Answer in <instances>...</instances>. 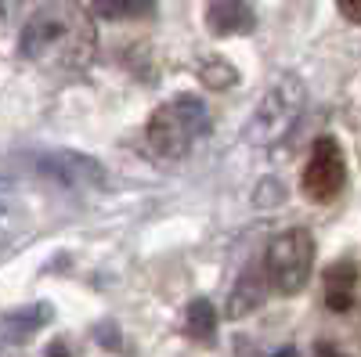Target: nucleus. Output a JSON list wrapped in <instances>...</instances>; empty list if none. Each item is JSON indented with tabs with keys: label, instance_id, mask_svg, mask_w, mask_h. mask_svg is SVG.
I'll list each match as a JSON object with an SVG mask.
<instances>
[{
	"label": "nucleus",
	"instance_id": "f257e3e1",
	"mask_svg": "<svg viewBox=\"0 0 361 357\" xmlns=\"http://www.w3.org/2000/svg\"><path fill=\"white\" fill-rule=\"evenodd\" d=\"M94 22L76 0H37L18 37V51L25 62L51 73L83 69L94 58Z\"/></svg>",
	"mask_w": 361,
	"mask_h": 357
},
{
	"label": "nucleus",
	"instance_id": "f03ea898",
	"mask_svg": "<svg viewBox=\"0 0 361 357\" xmlns=\"http://www.w3.org/2000/svg\"><path fill=\"white\" fill-rule=\"evenodd\" d=\"M209 130V112L195 94H180L170 105H159L148 119V144L159 159H180L188 156V148L195 137H202Z\"/></svg>",
	"mask_w": 361,
	"mask_h": 357
},
{
	"label": "nucleus",
	"instance_id": "7ed1b4c3",
	"mask_svg": "<svg viewBox=\"0 0 361 357\" xmlns=\"http://www.w3.org/2000/svg\"><path fill=\"white\" fill-rule=\"evenodd\" d=\"M304 105H307V91H304V83H300V76H293V73L279 76L271 83V91L260 98L253 119L246 123V137L253 144H275V141L289 137V130L296 127Z\"/></svg>",
	"mask_w": 361,
	"mask_h": 357
},
{
	"label": "nucleus",
	"instance_id": "20e7f679",
	"mask_svg": "<svg viewBox=\"0 0 361 357\" xmlns=\"http://www.w3.org/2000/svg\"><path fill=\"white\" fill-rule=\"evenodd\" d=\"M311 263H314L311 231L307 227H289V231L271 238V246H267V256H264L267 285L282 296H296L311 278Z\"/></svg>",
	"mask_w": 361,
	"mask_h": 357
},
{
	"label": "nucleus",
	"instance_id": "39448f33",
	"mask_svg": "<svg viewBox=\"0 0 361 357\" xmlns=\"http://www.w3.org/2000/svg\"><path fill=\"white\" fill-rule=\"evenodd\" d=\"M343 181H347V166H343L340 141L336 137H318L314 148H311V159L304 166V177H300L304 195L314 199V202H329V199H336Z\"/></svg>",
	"mask_w": 361,
	"mask_h": 357
},
{
	"label": "nucleus",
	"instance_id": "423d86ee",
	"mask_svg": "<svg viewBox=\"0 0 361 357\" xmlns=\"http://www.w3.org/2000/svg\"><path fill=\"white\" fill-rule=\"evenodd\" d=\"M37 170L51 181L66 184V188H76V192H87V188H102L105 184V170L98 159L90 156H80V152H51L37 163Z\"/></svg>",
	"mask_w": 361,
	"mask_h": 357
},
{
	"label": "nucleus",
	"instance_id": "0eeeda50",
	"mask_svg": "<svg viewBox=\"0 0 361 357\" xmlns=\"http://www.w3.org/2000/svg\"><path fill=\"white\" fill-rule=\"evenodd\" d=\"M206 25L214 37H243V33H253L257 15L250 8V0H209Z\"/></svg>",
	"mask_w": 361,
	"mask_h": 357
},
{
	"label": "nucleus",
	"instance_id": "6e6552de",
	"mask_svg": "<svg viewBox=\"0 0 361 357\" xmlns=\"http://www.w3.org/2000/svg\"><path fill=\"white\" fill-rule=\"evenodd\" d=\"M51 318H54L51 303L18 307V311H11V314L0 318V343H25L29 336H37Z\"/></svg>",
	"mask_w": 361,
	"mask_h": 357
},
{
	"label": "nucleus",
	"instance_id": "1a4fd4ad",
	"mask_svg": "<svg viewBox=\"0 0 361 357\" xmlns=\"http://www.w3.org/2000/svg\"><path fill=\"white\" fill-rule=\"evenodd\" d=\"M264 296H267V275H264V267H250V271H243V278L235 282L224 314L235 318V321L246 318V314H253L264 303Z\"/></svg>",
	"mask_w": 361,
	"mask_h": 357
},
{
	"label": "nucleus",
	"instance_id": "9d476101",
	"mask_svg": "<svg viewBox=\"0 0 361 357\" xmlns=\"http://www.w3.org/2000/svg\"><path fill=\"white\" fill-rule=\"evenodd\" d=\"M354 296H357V267L350 260H340L325 271V303L329 311H350L354 307Z\"/></svg>",
	"mask_w": 361,
	"mask_h": 357
},
{
	"label": "nucleus",
	"instance_id": "9b49d317",
	"mask_svg": "<svg viewBox=\"0 0 361 357\" xmlns=\"http://www.w3.org/2000/svg\"><path fill=\"white\" fill-rule=\"evenodd\" d=\"M185 329L199 343H214V336H217V311H214V303L209 300H192L188 314H185Z\"/></svg>",
	"mask_w": 361,
	"mask_h": 357
},
{
	"label": "nucleus",
	"instance_id": "f8f14e48",
	"mask_svg": "<svg viewBox=\"0 0 361 357\" xmlns=\"http://www.w3.org/2000/svg\"><path fill=\"white\" fill-rule=\"evenodd\" d=\"M94 11L109 22L119 18H145L156 11V0H94Z\"/></svg>",
	"mask_w": 361,
	"mask_h": 357
},
{
	"label": "nucleus",
	"instance_id": "ddd939ff",
	"mask_svg": "<svg viewBox=\"0 0 361 357\" xmlns=\"http://www.w3.org/2000/svg\"><path fill=\"white\" fill-rule=\"evenodd\" d=\"M199 80L206 87H214V91H224V87H235L238 83V73L224 62V58H209V62L199 65Z\"/></svg>",
	"mask_w": 361,
	"mask_h": 357
},
{
	"label": "nucleus",
	"instance_id": "4468645a",
	"mask_svg": "<svg viewBox=\"0 0 361 357\" xmlns=\"http://www.w3.org/2000/svg\"><path fill=\"white\" fill-rule=\"evenodd\" d=\"M286 199V188L279 184V181H264L260 188H257V195H253V202L260 206V210H271V206H279Z\"/></svg>",
	"mask_w": 361,
	"mask_h": 357
},
{
	"label": "nucleus",
	"instance_id": "2eb2a0df",
	"mask_svg": "<svg viewBox=\"0 0 361 357\" xmlns=\"http://www.w3.org/2000/svg\"><path fill=\"white\" fill-rule=\"evenodd\" d=\"M22 4H25V0H0V37H4L8 29L15 25V18H18Z\"/></svg>",
	"mask_w": 361,
	"mask_h": 357
},
{
	"label": "nucleus",
	"instance_id": "dca6fc26",
	"mask_svg": "<svg viewBox=\"0 0 361 357\" xmlns=\"http://www.w3.org/2000/svg\"><path fill=\"white\" fill-rule=\"evenodd\" d=\"M94 336H98V343L102 346H112V350H123V339H119V329L109 321V325H98L94 329Z\"/></svg>",
	"mask_w": 361,
	"mask_h": 357
},
{
	"label": "nucleus",
	"instance_id": "f3484780",
	"mask_svg": "<svg viewBox=\"0 0 361 357\" xmlns=\"http://www.w3.org/2000/svg\"><path fill=\"white\" fill-rule=\"evenodd\" d=\"M340 11H343L347 22L361 25V0H340Z\"/></svg>",
	"mask_w": 361,
	"mask_h": 357
},
{
	"label": "nucleus",
	"instance_id": "a211bd4d",
	"mask_svg": "<svg viewBox=\"0 0 361 357\" xmlns=\"http://www.w3.org/2000/svg\"><path fill=\"white\" fill-rule=\"evenodd\" d=\"M47 357H69V346H66L62 339H54V343L47 346Z\"/></svg>",
	"mask_w": 361,
	"mask_h": 357
},
{
	"label": "nucleus",
	"instance_id": "6ab92c4d",
	"mask_svg": "<svg viewBox=\"0 0 361 357\" xmlns=\"http://www.w3.org/2000/svg\"><path fill=\"white\" fill-rule=\"evenodd\" d=\"M318 357H343L340 350H333V346H329V343H318V350H314Z\"/></svg>",
	"mask_w": 361,
	"mask_h": 357
},
{
	"label": "nucleus",
	"instance_id": "aec40b11",
	"mask_svg": "<svg viewBox=\"0 0 361 357\" xmlns=\"http://www.w3.org/2000/svg\"><path fill=\"white\" fill-rule=\"evenodd\" d=\"M275 357H296V350H293V346H286V350H282V353H275Z\"/></svg>",
	"mask_w": 361,
	"mask_h": 357
}]
</instances>
